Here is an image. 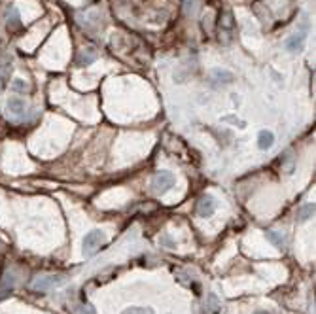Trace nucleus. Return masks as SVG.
Returning <instances> with one entry per match:
<instances>
[{"instance_id":"obj_5","label":"nucleus","mask_w":316,"mask_h":314,"mask_svg":"<svg viewBox=\"0 0 316 314\" xmlns=\"http://www.w3.org/2000/svg\"><path fill=\"white\" fill-rule=\"evenodd\" d=\"M216 212V201L210 195H203L197 203V214L201 218H210Z\"/></svg>"},{"instance_id":"obj_1","label":"nucleus","mask_w":316,"mask_h":314,"mask_svg":"<svg viewBox=\"0 0 316 314\" xmlns=\"http://www.w3.org/2000/svg\"><path fill=\"white\" fill-rule=\"evenodd\" d=\"M174 182H176V176H174L172 172H169V170H161V172H158V174L152 178V184H150L152 193L154 195L167 193L170 188L174 186Z\"/></svg>"},{"instance_id":"obj_11","label":"nucleus","mask_w":316,"mask_h":314,"mask_svg":"<svg viewBox=\"0 0 316 314\" xmlns=\"http://www.w3.org/2000/svg\"><path fill=\"white\" fill-rule=\"evenodd\" d=\"M220 309H221V303H220L218 295L208 293L207 303H205V314H220Z\"/></svg>"},{"instance_id":"obj_18","label":"nucleus","mask_w":316,"mask_h":314,"mask_svg":"<svg viewBox=\"0 0 316 314\" xmlns=\"http://www.w3.org/2000/svg\"><path fill=\"white\" fill-rule=\"evenodd\" d=\"M8 80H10V72H0V93H2L4 87L8 85Z\"/></svg>"},{"instance_id":"obj_14","label":"nucleus","mask_w":316,"mask_h":314,"mask_svg":"<svg viewBox=\"0 0 316 314\" xmlns=\"http://www.w3.org/2000/svg\"><path fill=\"white\" fill-rule=\"evenodd\" d=\"M122 314H156V313H154V309H146V307H129Z\"/></svg>"},{"instance_id":"obj_19","label":"nucleus","mask_w":316,"mask_h":314,"mask_svg":"<svg viewBox=\"0 0 316 314\" xmlns=\"http://www.w3.org/2000/svg\"><path fill=\"white\" fill-rule=\"evenodd\" d=\"M221 121H231V123H235V125H239V127H241V129H244V125H246V123H244V121L237 120V118H235V116H225V118H221Z\"/></svg>"},{"instance_id":"obj_2","label":"nucleus","mask_w":316,"mask_h":314,"mask_svg":"<svg viewBox=\"0 0 316 314\" xmlns=\"http://www.w3.org/2000/svg\"><path fill=\"white\" fill-rule=\"evenodd\" d=\"M68 278L64 275H48V277H40L32 282V290L36 291H49L55 288H61L63 284H66Z\"/></svg>"},{"instance_id":"obj_9","label":"nucleus","mask_w":316,"mask_h":314,"mask_svg":"<svg viewBox=\"0 0 316 314\" xmlns=\"http://www.w3.org/2000/svg\"><path fill=\"white\" fill-rule=\"evenodd\" d=\"M6 27H8V31H17L21 27V17H19V12L15 6H8V10H6Z\"/></svg>"},{"instance_id":"obj_8","label":"nucleus","mask_w":316,"mask_h":314,"mask_svg":"<svg viewBox=\"0 0 316 314\" xmlns=\"http://www.w3.org/2000/svg\"><path fill=\"white\" fill-rule=\"evenodd\" d=\"M98 57L97 49L95 48H84L80 51V55H78V59H76V64L78 66H87V64H91V63H95Z\"/></svg>"},{"instance_id":"obj_3","label":"nucleus","mask_w":316,"mask_h":314,"mask_svg":"<svg viewBox=\"0 0 316 314\" xmlns=\"http://www.w3.org/2000/svg\"><path fill=\"white\" fill-rule=\"evenodd\" d=\"M104 241H106V235H104L100 229L89 231L84 239V255L85 257H91V255L100 248V244Z\"/></svg>"},{"instance_id":"obj_15","label":"nucleus","mask_w":316,"mask_h":314,"mask_svg":"<svg viewBox=\"0 0 316 314\" xmlns=\"http://www.w3.org/2000/svg\"><path fill=\"white\" fill-rule=\"evenodd\" d=\"M12 89L13 91H17V93H25L27 91V84H25V80H21V78H15L12 84Z\"/></svg>"},{"instance_id":"obj_20","label":"nucleus","mask_w":316,"mask_h":314,"mask_svg":"<svg viewBox=\"0 0 316 314\" xmlns=\"http://www.w3.org/2000/svg\"><path fill=\"white\" fill-rule=\"evenodd\" d=\"M80 314H95V311H93V307H89V305H85V307H80V311H78Z\"/></svg>"},{"instance_id":"obj_21","label":"nucleus","mask_w":316,"mask_h":314,"mask_svg":"<svg viewBox=\"0 0 316 314\" xmlns=\"http://www.w3.org/2000/svg\"><path fill=\"white\" fill-rule=\"evenodd\" d=\"M254 314H269V313H267V311H255Z\"/></svg>"},{"instance_id":"obj_16","label":"nucleus","mask_w":316,"mask_h":314,"mask_svg":"<svg viewBox=\"0 0 316 314\" xmlns=\"http://www.w3.org/2000/svg\"><path fill=\"white\" fill-rule=\"evenodd\" d=\"M159 244H161V246H165V248H176V242L172 241L169 235H163V237L159 239Z\"/></svg>"},{"instance_id":"obj_6","label":"nucleus","mask_w":316,"mask_h":314,"mask_svg":"<svg viewBox=\"0 0 316 314\" xmlns=\"http://www.w3.org/2000/svg\"><path fill=\"white\" fill-rule=\"evenodd\" d=\"M233 82V74L229 70H223V68H214L210 70V84L214 87H225Z\"/></svg>"},{"instance_id":"obj_17","label":"nucleus","mask_w":316,"mask_h":314,"mask_svg":"<svg viewBox=\"0 0 316 314\" xmlns=\"http://www.w3.org/2000/svg\"><path fill=\"white\" fill-rule=\"evenodd\" d=\"M186 12L191 15L197 12V0H186Z\"/></svg>"},{"instance_id":"obj_12","label":"nucleus","mask_w":316,"mask_h":314,"mask_svg":"<svg viewBox=\"0 0 316 314\" xmlns=\"http://www.w3.org/2000/svg\"><path fill=\"white\" fill-rule=\"evenodd\" d=\"M265 237H267V241L271 242V244H275V246L280 248V250L286 246V235H284V233H280V231L269 229L267 233H265Z\"/></svg>"},{"instance_id":"obj_10","label":"nucleus","mask_w":316,"mask_h":314,"mask_svg":"<svg viewBox=\"0 0 316 314\" xmlns=\"http://www.w3.org/2000/svg\"><path fill=\"white\" fill-rule=\"evenodd\" d=\"M273 144H275V134L271 133V131H267V129L259 131V134H257V148L263 150V152H267V150L273 148Z\"/></svg>"},{"instance_id":"obj_7","label":"nucleus","mask_w":316,"mask_h":314,"mask_svg":"<svg viewBox=\"0 0 316 314\" xmlns=\"http://www.w3.org/2000/svg\"><path fill=\"white\" fill-rule=\"evenodd\" d=\"M6 108H8V112H10L12 116H15V118H23L25 112H27V102L19 97H12L8 98Z\"/></svg>"},{"instance_id":"obj_13","label":"nucleus","mask_w":316,"mask_h":314,"mask_svg":"<svg viewBox=\"0 0 316 314\" xmlns=\"http://www.w3.org/2000/svg\"><path fill=\"white\" fill-rule=\"evenodd\" d=\"M315 216V203H305L297 208V220L299 221H307Z\"/></svg>"},{"instance_id":"obj_4","label":"nucleus","mask_w":316,"mask_h":314,"mask_svg":"<svg viewBox=\"0 0 316 314\" xmlns=\"http://www.w3.org/2000/svg\"><path fill=\"white\" fill-rule=\"evenodd\" d=\"M305 42H307V31H299V32H295V34L284 40V48L290 53H301L305 48Z\"/></svg>"}]
</instances>
